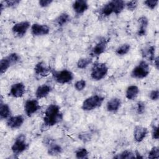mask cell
Here are the masks:
<instances>
[{
	"label": "cell",
	"mask_w": 159,
	"mask_h": 159,
	"mask_svg": "<svg viewBox=\"0 0 159 159\" xmlns=\"http://www.w3.org/2000/svg\"><path fill=\"white\" fill-rule=\"evenodd\" d=\"M158 0H147L144 1V4H145V6L150 9H154L155 7L158 5Z\"/></svg>",
	"instance_id": "34"
},
{
	"label": "cell",
	"mask_w": 159,
	"mask_h": 159,
	"mask_svg": "<svg viewBox=\"0 0 159 159\" xmlns=\"http://www.w3.org/2000/svg\"><path fill=\"white\" fill-rule=\"evenodd\" d=\"M70 20V17L67 13H61L55 19L56 24L59 26H63Z\"/></svg>",
	"instance_id": "25"
},
{
	"label": "cell",
	"mask_w": 159,
	"mask_h": 159,
	"mask_svg": "<svg viewBox=\"0 0 159 159\" xmlns=\"http://www.w3.org/2000/svg\"><path fill=\"white\" fill-rule=\"evenodd\" d=\"M30 26V23L29 21H22L15 24L12 26V32L16 36L20 38L25 35Z\"/></svg>",
	"instance_id": "8"
},
{
	"label": "cell",
	"mask_w": 159,
	"mask_h": 159,
	"mask_svg": "<svg viewBox=\"0 0 159 159\" xmlns=\"http://www.w3.org/2000/svg\"><path fill=\"white\" fill-rule=\"evenodd\" d=\"M92 61L93 60L91 58H82L78 60L76 66L79 69H84L92 63Z\"/></svg>",
	"instance_id": "27"
},
{
	"label": "cell",
	"mask_w": 159,
	"mask_h": 159,
	"mask_svg": "<svg viewBox=\"0 0 159 159\" xmlns=\"http://www.w3.org/2000/svg\"><path fill=\"white\" fill-rule=\"evenodd\" d=\"M73 11L78 14L84 13L89 8L88 3L84 0H76L72 4Z\"/></svg>",
	"instance_id": "15"
},
{
	"label": "cell",
	"mask_w": 159,
	"mask_h": 159,
	"mask_svg": "<svg viewBox=\"0 0 159 159\" xmlns=\"http://www.w3.org/2000/svg\"><path fill=\"white\" fill-rule=\"evenodd\" d=\"M48 148L47 152L48 155L55 156V155H58L61 153L63 149L60 145L57 143H54L53 142H48Z\"/></svg>",
	"instance_id": "24"
},
{
	"label": "cell",
	"mask_w": 159,
	"mask_h": 159,
	"mask_svg": "<svg viewBox=\"0 0 159 159\" xmlns=\"http://www.w3.org/2000/svg\"><path fill=\"white\" fill-rule=\"evenodd\" d=\"M75 156L78 159H84L88 158V152L85 148H80L75 152Z\"/></svg>",
	"instance_id": "30"
},
{
	"label": "cell",
	"mask_w": 159,
	"mask_h": 159,
	"mask_svg": "<svg viewBox=\"0 0 159 159\" xmlns=\"http://www.w3.org/2000/svg\"><path fill=\"white\" fill-rule=\"evenodd\" d=\"M52 88L48 84H42L39 86L35 91V96L37 99H42L45 98L51 92Z\"/></svg>",
	"instance_id": "20"
},
{
	"label": "cell",
	"mask_w": 159,
	"mask_h": 159,
	"mask_svg": "<svg viewBox=\"0 0 159 159\" xmlns=\"http://www.w3.org/2000/svg\"><path fill=\"white\" fill-rule=\"evenodd\" d=\"M11 108L7 104L2 103L1 102L0 105V117L1 119H7L11 117Z\"/></svg>",
	"instance_id": "23"
},
{
	"label": "cell",
	"mask_w": 159,
	"mask_h": 159,
	"mask_svg": "<svg viewBox=\"0 0 159 159\" xmlns=\"http://www.w3.org/2000/svg\"><path fill=\"white\" fill-rule=\"evenodd\" d=\"M138 5L137 1H130L125 3V6L127 9L129 11H134L136 9Z\"/></svg>",
	"instance_id": "35"
},
{
	"label": "cell",
	"mask_w": 159,
	"mask_h": 159,
	"mask_svg": "<svg viewBox=\"0 0 159 159\" xmlns=\"http://www.w3.org/2000/svg\"><path fill=\"white\" fill-rule=\"evenodd\" d=\"M104 98L99 95H93L86 98L83 102L81 108L83 111H89L101 106Z\"/></svg>",
	"instance_id": "2"
},
{
	"label": "cell",
	"mask_w": 159,
	"mask_h": 159,
	"mask_svg": "<svg viewBox=\"0 0 159 159\" xmlns=\"http://www.w3.org/2000/svg\"><path fill=\"white\" fill-rule=\"evenodd\" d=\"M114 158H122V159H124V158L129 159V158H135V155L134 153H133L132 152H131L130 150H124V151L120 153L117 154V155L115 156Z\"/></svg>",
	"instance_id": "29"
},
{
	"label": "cell",
	"mask_w": 159,
	"mask_h": 159,
	"mask_svg": "<svg viewBox=\"0 0 159 159\" xmlns=\"http://www.w3.org/2000/svg\"><path fill=\"white\" fill-rule=\"evenodd\" d=\"M139 29L137 35L140 37L144 36L146 34L147 27L148 25V20L145 16H141L138 19Z\"/></svg>",
	"instance_id": "18"
},
{
	"label": "cell",
	"mask_w": 159,
	"mask_h": 159,
	"mask_svg": "<svg viewBox=\"0 0 159 159\" xmlns=\"http://www.w3.org/2000/svg\"><path fill=\"white\" fill-rule=\"evenodd\" d=\"M53 2L52 0H40L39 1V6L42 7H46L49 6Z\"/></svg>",
	"instance_id": "37"
},
{
	"label": "cell",
	"mask_w": 159,
	"mask_h": 159,
	"mask_svg": "<svg viewBox=\"0 0 159 159\" xmlns=\"http://www.w3.org/2000/svg\"><path fill=\"white\" fill-rule=\"evenodd\" d=\"M63 119V114L60 112V107L54 104H50L46 109L44 117L43 124L45 126L50 127L60 122Z\"/></svg>",
	"instance_id": "1"
},
{
	"label": "cell",
	"mask_w": 159,
	"mask_h": 159,
	"mask_svg": "<svg viewBox=\"0 0 159 159\" xmlns=\"http://www.w3.org/2000/svg\"><path fill=\"white\" fill-rule=\"evenodd\" d=\"M20 56L17 53H11L2 58L0 61V73L2 75L9 67L16 64L20 60Z\"/></svg>",
	"instance_id": "5"
},
{
	"label": "cell",
	"mask_w": 159,
	"mask_h": 159,
	"mask_svg": "<svg viewBox=\"0 0 159 159\" xmlns=\"http://www.w3.org/2000/svg\"><path fill=\"white\" fill-rule=\"evenodd\" d=\"M86 85V81L84 80H80L77 81L75 83V88L77 90V91H82L83 90Z\"/></svg>",
	"instance_id": "32"
},
{
	"label": "cell",
	"mask_w": 159,
	"mask_h": 159,
	"mask_svg": "<svg viewBox=\"0 0 159 159\" xmlns=\"http://www.w3.org/2000/svg\"><path fill=\"white\" fill-rule=\"evenodd\" d=\"M150 66L144 60L141 61L131 71L130 76L135 79H143L150 73Z\"/></svg>",
	"instance_id": "4"
},
{
	"label": "cell",
	"mask_w": 159,
	"mask_h": 159,
	"mask_svg": "<svg viewBox=\"0 0 159 159\" xmlns=\"http://www.w3.org/2000/svg\"><path fill=\"white\" fill-rule=\"evenodd\" d=\"M112 13L116 14V2L114 0L108 2L101 9V14L104 16H109Z\"/></svg>",
	"instance_id": "19"
},
{
	"label": "cell",
	"mask_w": 159,
	"mask_h": 159,
	"mask_svg": "<svg viewBox=\"0 0 159 159\" xmlns=\"http://www.w3.org/2000/svg\"><path fill=\"white\" fill-rule=\"evenodd\" d=\"M40 108L39 101L37 99H28L24 104V111L28 117L32 116Z\"/></svg>",
	"instance_id": "9"
},
{
	"label": "cell",
	"mask_w": 159,
	"mask_h": 159,
	"mask_svg": "<svg viewBox=\"0 0 159 159\" xmlns=\"http://www.w3.org/2000/svg\"><path fill=\"white\" fill-rule=\"evenodd\" d=\"M108 73V67L104 63H96L91 70V77L93 80L99 81L103 79Z\"/></svg>",
	"instance_id": "3"
},
{
	"label": "cell",
	"mask_w": 159,
	"mask_h": 159,
	"mask_svg": "<svg viewBox=\"0 0 159 159\" xmlns=\"http://www.w3.org/2000/svg\"><path fill=\"white\" fill-rule=\"evenodd\" d=\"M139 93V88L135 85H130L129 86L125 91V96L126 98L129 100L134 99L138 95Z\"/></svg>",
	"instance_id": "21"
},
{
	"label": "cell",
	"mask_w": 159,
	"mask_h": 159,
	"mask_svg": "<svg viewBox=\"0 0 159 159\" xmlns=\"http://www.w3.org/2000/svg\"><path fill=\"white\" fill-rule=\"evenodd\" d=\"M24 122V118L21 115H17L15 116H11L7 119L6 125L8 127L16 129L22 126Z\"/></svg>",
	"instance_id": "12"
},
{
	"label": "cell",
	"mask_w": 159,
	"mask_h": 159,
	"mask_svg": "<svg viewBox=\"0 0 159 159\" xmlns=\"http://www.w3.org/2000/svg\"><path fill=\"white\" fill-rule=\"evenodd\" d=\"M130 50V45L129 43H124L119 46L116 50V53L117 55L122 56L126 55Z\"/></svg>",
	"instance_id": "26"
},
{
	"label": "cell",
	"mask_w": 159,
	"mask_h": 159,
	"mask_svg": "<svg viewBox=\"0 0 159 159\" xmlns=\"http://www.w3.org/2000/svg\"><path fill=\"white\" fill-rule=\"evenodd\" d=\"M148 129L141 125H137L134 130V138L137 142H142L147 136Z\"/></svg>",
	"instance_id": "16"
},
{
	"label": "cell",
	"mask_w": 159,
	"mask_h": 159,
	"mask_svg": "<svg viewBox=\"0 0 159 159\" xmlns=\"http://www.w3.org/2000/svg\"><path fill=\"white\" fill-rule=\"evenodd\" d=\"M153 61H154V64H155L156 68L158 69V57H157L156 58H155Z\"/></svg>",
	"instance_id": "39"
},
{
	"label": "cell",
	"mask_w": 159,
	"mask_h": 159,
	"mask_svg": "<svg viewBox=\"0 0 159 159\" xmlns=\"http://www.w3.org/2000/svg\"><path fill=\"white\" fill-rule=\"evenodd\" d=\"M145 110V104L142 101H139L136 104V112L138 114H142Z\"/></svg>",
	"instance_id": "33"
},
{
	"label": "cell",
	"mask_w": 159,
	"mask_h": 159,
	"mask_svg": "<svg viewBox=\"0 0 159 159\" xmlns=\"http://www.w3.org/2000/svg\"><path fill=\"white\" fill-rule=\"evenodd\" d=\"M148 158H159V148L158 147L152 148L148 155Z\"/></svg>",
	"instance_id": "31"
},
{
	"label": "cell",
	"mask_w": 159,
	"mask_h": 159,
	"mask_svg": "<svg viewBox=\"0 0 159 159\" xmlns=\"http://www.w3.org/2000/svg\"><path fill=\"white\" fill-rule=\"evenodd\" d=\"M155 47L151 45L147 48H145L142 50V54L143 57L146 58L148 60L153 61L155 58Z\"/></svg>",
	"instance_id": "22"
},
{
	"label": "cell",
	"mask_w": 159,
	"mask_h": 159,
	"mask_svg": "<svg viewBox=\"0 0 159 159\" xmlns=\"http://www.w3.org/2000/svg\"><path fill=\"white\" fill-rule=\"evenodd\" d=\"M150 98L152 100V101H157L158 99L159 98V91L158 89H155V90H153L150 92V94H149Z\"/></svg>",
	"instance_id": "36"
},
{
	"label": "cell",
	"mask_w": 159,
	"mask_h": 159,
	"mask_svg": "<svg viewBox=\"0 0 159 159\" xmlns=\"http://www.w3.org/2000/svg\"><path fill=\"white\" fill-rule=\"evenodd\" d=\"M50 28L46 24L35 23L31 26V33L34 36H42L48 34Z\"/></svg>",
	"instance_id": "10"
},
{
	"label": "cell",
	"mask_w": 159,
	"mask_h": 159,
	"mask_svg": "<svg viewBox=\"0 0 159 159\" xmlns=\"http://www.w3.org/2000/svg\"><path fill=\"white\" fill-rule=\"evenodd\" d=\"M158 126H155V125L152 126V137L153 139L157 140V139H158Z\"/></svg>",
	"instance_id": "38"
},
{
	"label": "cell",
	"mask_w": 159,
	"mask_h": 159,
	"mask_svg": "<svg viewBox=\"0 0 159 159\" xmlns=\"http://www.w3.org/2000/svg\"><path fill=\"white\" fill-rule=\"evenodd\" d=\"M52 76L53 80L59 84H66L71 82L73 79V73L66 69L60 71H52Z\"/></svg>",
	"instance_id": "7"
},
{
	"label": "cell",
	"mask_w": 159,
	"mask_h": 159,
	"mask_svg": "<svg viewBox=\"0 0 159 159\" xmlns=\"http://www.w3.org/2000/svg\"><path fill=\"white\" fill-rule=\"evenodd\" d=\"M29 147V144L26 142L25 136L24 134L19 135L11 146V150L14 155H19Z\"/></svg>",
	"instance_id": "6"
},
{
	"label": "cell",
	"mask_w": 159,
	"mask_h": 159,
	"mask_svg": "<svg viewBox=\"0 0 159 159\" xmlns=\"http://www.w3.org/2000/svg\"><path fill=\"white\" fill-rule=\"evenodd\" d=\"M34 71L37 75L45 77L48 76L50 73V70L44 62L39 61L35 65Z\"/></svg>",
	"instance_id": "14"
},
{
	"label": "cell",
	"mask_w": 159,
	"mask_h": 159,
	"mask_svg": "<svg viewBox=\"0 0 159 159\" xmlns=\"http://www.w3.org/2000/svg\"><path fill=\"white\" fill-rule=\"evenodd\" d=\"M25 91V86L23 83L19 82L13 84L11 88L9 94L14 98H19L23 96Z\"/></svg>",
	"instance_id": "11"
},
{
	"label": "cell",
	"mask_w": 159,
	"mask_h": 159,
	"mask_svg": "<svg viewBox=\"0 0 159 159\" xmlns=\"http://www.w3.org/2000/svg\"><path fill=\"white\" fill-rule=\"evenodd\" d=\"M20 1L19 0H8V1H3L1 2V11L2 12L4 8L5 7H12L18 5L20 3Z\"/></svg>",
	"instance_id": "28"
},
{
	"label": "cell",
	"mask_w": 159,
	"mask_h": 159,
	"mask_svg": "<svg viewBox=\"0 0 159 159\" xmlns=\"http://www.w3.org/2000/svg\"><path fill=\"white\" fill-rule=\"evenodd\" d=\"M107 45V40L103 38L99 40L98 43L93 47L91 54L92 56H99L104 52Z\"/></svg>",
	"instance_id": "13"
},
{
	"label": "cell",
	"mask_w": 159,
	"mask_h": 159,
	"mask_svg": "<svg viewBox=\"0 0 159 159\" xmlns=\"http://www.w3.org/2000/svg\"><path fill=\"white\" fill-rule=\"evenodd\" d=\"M122 104L121 100L118 98H113L107 101L106 104V109L110 112L117 111Z\"/></svg>",
	"instance_id": "17"
}]
</instances>
